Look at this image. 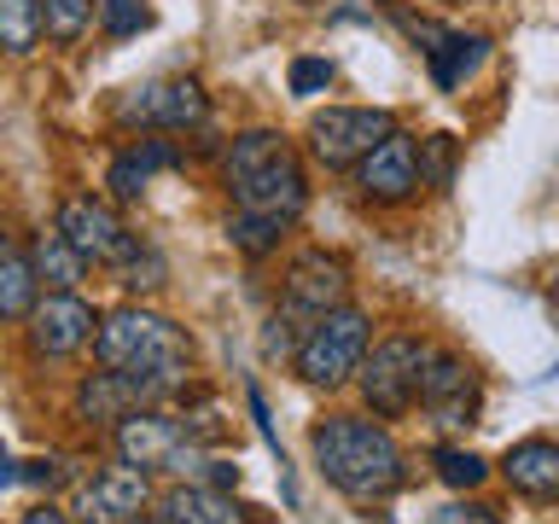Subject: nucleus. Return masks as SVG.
Instances as JSON below:
<instances>
[{"mask_svg":"<svg viewBox=\"0 0 559 524\" xmlns=\"http://www.w3.org/2000/svg\"><path fill=\"white\" fill-rule=\"evenodd\" d=\"M94 309L82 303L76 291H52L41 297V303L29 309V344H35V356H76V349L94 338Z\"/></svg>","mask_w":559,"mask_h":524,"instance_id":"obj_14","label":"nucleus"},{"mask_svg":"<svg viewBox=\"0 0 559 524\" xmlns=\"http://www.w3.org/2000/svg\"><path fill=\"white\" fill-rule=\"evenodd\" d=\"M426 524H501V519H496V507H484V501H449V507H437Z\"/></svg>","mask_w":559,"mask_h":524,"instance_id":"obj_29","label":"nucleus"},{"mask_svg":"<svg viewBox=\"0 0 559 524\" xmlns=\"http://www.w3.org/2000/svg\"><path fill=\"white\" fill-rule=\"evenodd\" d=\"M146 402H152L146 384H134L129 373H111V367H105V373H94L76 391V414L94 419V426H122V419L134 408H146Z\"/></svg>","mask_w":559,"mask_h":524,"instance_id":"obj_16","label":"nucleus"},{"mask_svg":"<svg viewBox=\"0 0 559 524\" xmlns=\"http://www.w3.org/2000/svg\"><path fill=\"white\" fill-rule=\"evenodd\" d=\"M356 187H361V199H373V204L414 199V187H419V146H414V134H402V129L384 134L379 146L356 164Z\"/></svg>","mask_w":559,"mask_h":524,"instance_id":"obj_11","label":"nucleus"},{"mask_svg":"<svg viewBox=\"0 0 559 524\" xmlns=\"http://www.w3.org/2000/svg\"><path fill=\"white\" fill-rule=\"evenodd\" d=\"M309 449H314V466L321 478L349 501H384L408 484V466H402V449L396 437L379 426V419H361V414H332L309 431Z\"/></svg>","mask_w":559,"mask_h":524,"instance_id":"obj_1","label":"nucleus"},{"mask_svg":"<svg viewBox=\"0 0 559 524\" xmlns=\"http://www.w3.org/2000/svg\"><path fill=\"white\" fill-rule=\"evenodd\" d=\"M484 59H489V41H484V35H466V29H443L426 47V64H431V82L437 87H461Z\"/></svg>","mask_w":559,"mask_h":524,"instance_id":"obj_19","label":"nucleus"},{"mask_svg":"<svg viewBox=\"0 0 559 524\" xmlns=\"http://www.w3.org/2000/svg\"><path fill=\"white\" fill-rule=\"evenodd\" d=\"M29 262H35V274H41L52 291H76V286H82V274H87V257H82V251H76V245H70L64 234H59V227L35 239Z\"/></svg>","mask_w":559,"mask_h":524,"instance_id":"obj_21","label":"nucleus"},{"mask_svg":"<svg viewBox=\"0 0 559 524\" xmlns=\"http://www.w3.org/2000/svg\"><path fill=\"white\" fill-rule=\"evenodd\" d=\"M419 181H431V187H449L454 181V140L449 134L419 140Z\"/></svg>","mask_w":559,"mask_h":524,"instance_id":"obj_26","label":"nucleus"},{"mask_svg":"<svg viewBox=\"0 0 559 524\" xmlns=\"http://www.w3.org/2000/svg\"><path fill=\"white\" fill-rule=\"evenodd\" d=\"M17 478H29V484H52V461H29Z\"/></svg>","mask_w":559,"mask_h":524,"instance_id":"obj_31","label":"nucleus"},{"mask_svg":"<svg viewBox=\"0 0 559 524\" xmlns=\"http://www.w3.org/2000/svg\"><path fill=\"white\" fill-rule=\"evenodd\" d=\"M222 181L234 192L239 216H257V222H274V227H292L309 204L304 164H297V152L274 129L239 134L222 157Z\"/></svg>","mask_w":559,"mask_h":524,"instance_id":"obj_2","label":"nucleus"},{"mask_svg":"<svg viewBox=\"0 0 559 524\" xmlns=\"http://www.w3.org/2000/svg\"><path fill=\"white\" fill-rule=\"evenodd\" d=\"M332 87V64L326 59H292V94H326Z\"/></svg>","mask_w":559,"mask_h":524,"instance_id":"obj_28","label":"nucleus"},{"mask_svg":"<svg viewBox=\"0 0 559 524\" xmlns=\"http://www.w3.org/2000/svg\"><path fill=\"white\" fill-rule=\"evenodd\" d=\"M251 507L227 501L222 489L210 484H192V489H169L164 496V524H245Z\"/></svg>","mask_w":559,"mask_h":524,"instance_id":"obj_18","label":"nucleus"},{"mask_svg":"<svg viewBox=\"0 0 559 524\" xmlns=\"http://www.w3.org/2000/svg\"><path fill=\"white\" fill-rule=\"evenodd\" d=\"M437 478H443L449 489H478L489 478V466L472 449H437Z\"/></svg>","mask_w":559,"mask_h":524,"instance_id":"obj_25","label":"nucleus"},{"mask_svg":"<svg viewBox=\"0 0 559 524\" xmlns=\"http://www.w3.org/2000/svg\"><path fill=\"white\" fill-rule=\"evenodd\" d=\"M501 478L531 501H559V443H548V437H524V443H513L507 461H501Z\"/></svg>","mask_w":559,"mask_h":524,"instance_id":"obj_15","label":"nucleus"},{"mask_svg":"<svg viewBox=\"0 0 559 524\" xmlns=\"http://www.w3.org/2000/svg\"><path fill=\"white\" fill-rule=\"evenodd\" d=\"M59 234L76 245L87 262H122L134 251V234L122 227V216L105 199L94 192H82V199H64L59 204Z\"/></svg>","mask_w":559,"mask_h":524,"instance_id":"obj_10","label":"nucleus"},{"mask_svg":"<svg viewBox=\"0 0 559 524\" xmlns=\"http://www.w3.org/2000/svg\"><path fill=\"white\" fill-rule=\"evenodd\" d=\"M41 7V35L47 41H82V29H87V17H94V0H35Z\"/></svg>","mask_w":559,"mask_h":524,"instance_id":"obj_23","label":"nucleus"},{"mask_svg":"<svg viewBox=\"0 0 559 524\" xmlns=\"http://www.w3.org/2000/svg\"><path fill=\"white\" fill-rule=\"evenodd\" d=\"M0 484H17V466H12V454L0 449Z\"/></svg>","mask_w":559,"mask_h":524,"instance_id":"obj_32","label":"nucleus"},{"mask_svg":"<svg viewBox=\"0 0 559 524\" xmlns=\"http://www.w3.org/2000/svg\"><path fill=\"white\" fill-rule=\"evenodd\" d=\"M391 129H396V117L379 111V105H326V111L309 117V152L321 157L326 169H349Z\"/></svg>","mask_w":559,"mask_h":524,"instance_id":"obj_6","label":"nucleus"},{"mask_svg":"<svg viewBox=\"0 0 559 524\" xmlns=\"http://www.w3.org/2000/svg\"><path fill=\"white\" fill-rule=\"evenodd\" d=\"M117 117L140 122V129H199L210 117V99L192 76H164V82L134 87V94L117 105Z\"/></svg>","mask_w":559,"mask_h":524,"instance_id":"obj_9","label":"nucleus"},{"mask_svg":"<svg viewBox=\"0 0 559 524\" xmlns=\"http://www.w3.org/2000/svg\"><path fill=\"white\" fill-rule=\"evenodd\" d=\"M99 24L111 41H122V35H140L157 24V12L146 7V0H99Z\"/></svg>","mask_w":559,"mask_h":524,"instance_id":"obj_24","label":"nucleus"},{"mask_svg":"<svg viewBox=\"0 0 559 524\" xmlns=\"http://www.w3.org/2000/svg\"><path fill=\"white\" fill-rule=\"evenodd\" d=\"M134 524H164V519H134Z\"/></svg>","mask_w":559,"mask_h":524,"instance_id":"obj_33","label":"nucleus"},{"mask_svg":"<svg viewBox=\"0 0 559 524\" xmlns=\"http://www.w3.org/2000/svg\"><path fill=\"white\" fill-rule=\"evenodd\" d=\"M367 314L361 309H326L314 314L309 332L297 338V373H304L314 391H332L344 384L349 373H361V356H367Z\"/></svg>","mask_w":559,"mask_h":524,"instance_id":"obj_4","label":"nucleus"},{"mask_svg":"<svg viewBox=\"0 0 559 524\" xmlns=\"http://www.w3.org/2000/svg\"><path fill=\"white\" fill-rule=\"evenodd\" d=\"M35 303H41V274L24 245L0 234V321H29Z\"/></svg>","mask_w":559,"mask_h":524,"instance_id":"obj_17","label":"nucleus"},{"mask_svg":"<svg viewBox=\"0 0 559 524\" xmlns=\"http://www.w3.org/2000/svg\"><path fill=\"white\" fill-rule=\"evenodd\" d=\"M117 269H122V286H134V291L140 286H164V262H157V251H129Z\"/></svg>","mask_w":559,"mask_h":524,"instance_id":"obj_27","label":"nucleus"},{"mask_svg":"<svg viewBox=\"0 0 559 524\" xmlns=\"http://www.w3.org/2000/svg\"><path fill=\"white\" fill-rule=\"evenodd\" d=\"M117 454L140 472H199L204 454L199 443L187 437L181 419L157 414V408H134L129 419L117 426Z\"/></svg>","mask_w":559,"mask_h":524,"instance_id":"obj_7","label":"nucleus"},{"mask_svg":"<svg viewBox=\"0 0 559 524\" xmlns=\"http://www.w3.org/2000/svg\"><path fill=\"white\" fill-rule=\"evenodd\" d=\"M419 408H426L431 426H443V431L472 426V414H478V373H472V361L431 344L426 373H419Z\"/></svg>","mask_w":559,"mask_h":524,"instance_id":"obj_8","label":"nucleus"},{"mask_svg":"<svg viewBox=\"0 0 559 524\" xmlns=\"http://www.w3.org/2000/svg\"><path fill=\"white\" fill-rule=\"evenodd\" d=\"M431 344L414 332H391L384 344H373V356H361V396L379 419H396L419 402V373H426Z\"/></svg>","mask_w":559,"mask_h":524,"instance_id":"obj_5","label":"nucleus"},{"mask_svg":"<svg viewBox=\"0 0 559 524\" xmlns=\"http://www.w3.org/2000/svg\"><path fill=\"white\" fill-rule=\"evenodd\" d=\"M41 41V7L35 0H0V52H29Z\"/></svg>","mask_w":559,"mask_h":524,"instance_id":"obj_22","label":"nucleus"},{"mask_svg":"<svg viewBox=\"0 0 559 524\" xmlns=\"http://www.w3.org/2000/svg\"><path fill=\"white\" fill-rule=\"evenodd\" d=\"M94 349L111 373H129L134 384H146L152 402L181 391L192 373V338L169 314H152V309H111L94 332Z\"/></svg>","mask_w":559,"mask_h":524,"instance_id":"obj_3","label":"nucleus"},{"mask_svg":"<svg viewBox=\"0 0 559 524\" xmlns=\"http://www.w3.org/2000/svg\"><path fill=\"white\" fill-rule=\"evenodd\" d=\"M349 297V262L332 257V251H304L292 262L286 274V314H297V321H314V314L338 309Z\"/></svg>","mask_w":559,"mask_h":524,"instance_id":"obj_13","label":"nucleus"},{"mask_svg":"<svg viewBox=\"0 0 559 524\" xmlns=\"http://www.w3.org/2000/svg\"><path fill=\"white\" fill-rule=\"evenodd\" d=\"M146 501H152L146 472L129 466V461L94 472V478L76 489V513H82V524H134L140 513H146Z\"/></svg>","mask_w":559,"mask_h":524,"instance_id":"obj_12","label":"nucleus"},{"mask_svg":"<svg viewBox=\"0 0 559 524\" xmlns=\"http://www.w3.org/2000/svg\"><path fill=\"white\" fill-rule=\"evenodd\" d=\"M169 164H175V146H169V140H140V146L117 152V164H111V192H117V199H140L152 175L169 169Z\"/></svg>","mask_w":559,"mask_h":524,"instance_id":"obj_20","label":"nucleus"},{"mask_svg":"<svg viewBox=\"0 0 559 524\" xmlns=\"http://www.w3.org/2000/svg\"><path fill=\"white\" fill-rule=\"evenodd\" d=\"M24 524H70V519L59 513V507H29V513H24Z\"/></svg>","mask_w":559,"mask_h":524,"instance_id":"obj_30","label":"nucleus"}]
</instances>
